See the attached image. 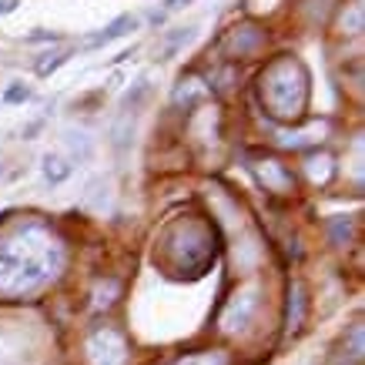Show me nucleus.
<instances>
[{"label":"nucleus","instance_id":"f257e3e1","mask_svg":"<svg viewBox=\"0 0 365 365\" xmlns=\"http://www.w3.org/2000/svg\"><path fill=\"white\" fill-rule=\"evenodd\" d=\"M61 248L44 228H27L0 245V295H27L57 275Z\"/></svg>","mask_w":365,"mask_h":365},{"label":"nucleus","instance_id":"f03ea898","mask_svg":"<svg viewBox=\"0 0 365 365\" xmlns=\"http://www.w3.org/2000/svg\"><path fill=\"white\" fill-rule=\"evenodd\" d=\"M88 355H91V365H124L128 362V345H124V339L118 332L101 329V332L91 335Z\"/></svg>","mask_w":365,"mask_h":365},{"label":"nucleus","instance_id":"7ed1b4c3","mask_svg":"<svg viewBox=\"0 0 365 365\" xmlns=\"http://www.w3.org/2000/svg\"><path fill=\"white\" fill-rule=\"evenodd\" d=\"M134 24H138V21L124 14V17H118V21H114V24H108V27H104V31H101V34H91L88 41H84V47H88V51H98V47L111 44V41H118V37H124V34H128V31H134Z\"/></svg>","mask_w":365,"mask_h":365},{"label":"nucleus","instance_id":"20e7f679","mask_svg":"<svg viewBox=\"0 0 365 365\" xmlns=\"http://www.w3.org/2000/svg\"><path fill=\"white\" fill-rule=\"evenodd\" d=\"M255 312V292H242V295H235V302L228 305V312H225V329H242L245 322L252 319Z\"/></svg>","mask_w":365,"mask_h":365},{"label":"nucleus","instance_id":"39448f33","mask_svg":"<svg viewBox=\"0 0 365 365\" xmlns=\"http://www.w3.org/2000/svg\"><path fill=\"white\" fill-rule=\"evenodd\" d=\"M131 138H134V111H124L111 128V141L118 148V155H124L131 148Z\"/></svg>","mask_w":365,"mask_h":365},{"label":"nucleus","instance_id":"423d86ee","mask_svg":"<svg viewBox=\"0 0 365 365\" xmlns=\"http://www.w3.org/2000/svg\"><path fill=\"white\" fill-rule=\"evenodd\" d=\"M71 161L61 155H44V178L51 181V185H61V181H67L71 178Z\"/></svg>","mask_w":365,"mask_h":365},{"label":"nucleus","instance_id":"0eeeda50","mask_svg":"<svg viewBox=\"0 0 365 365\" xmlns=\"http://www.w3.org/2000/svg\"><path fill=\"white\" fill-rule=\"evenodd\" d=\"M302 319H305V292H302V285H292V292H288V329H299Z\"/></svg>","mask_w":365,"mask_h":365},{"label":"nucleus","instance_id":"6e6552de","mask_svg":"<svg viewBox=\"0 0 365 365\" xmlns=\"http://www.w3.org/2000/svg\"><path fill=\"white\" fill-rule=\"evenodd\" d=\"M67 61H71V51H64V54H44L37 61V78H51L57 67L67 64Z\"/></svg>","mask_w":365,"mask_h":365},{"label":"nucleus","instance_id":"1a4fd4ad","mask_svg":"<svg viewBox=\"0 0 365 365\" xmlns=\"http://www.w3.org/2000/svg\"><path fill=\"white\" fill-rule=\"evenodd\" d=\"M175 365H225V355L222 352H205V355H188Z\"/></svg>","mask_w":365,"mask_h":365},{"label":"nucleus","instance_id":"9d476101","mask_svg":"<svg viewBox=\"0 0 365 365\" xmlns=\"http://www.w3.org/2000/svg\"><path fill=\"white\" fill-rule=\"evenodd\" d=\"M188 41H191V31L171 34V37H168V41H165V47H161V57H165V61H168V57H175V51H178V47H181V44H188Z\"/></svg>","mask_w":365,"mask_h":365},{"label":"nucleus","instance_id":"9b49d317","mask_svg":"<svg viewBox=\"0 0 365 365\" xmlns=\"http://www.w3.org/2000/svg\"><path fill=\"white\" fill-rule=\"evenodd\" d=\"M67 144H71V151L78 158H88L91 155V141H88V134H74V131H67Z\"/></svg>","mask_w":365,"mask_h":365},{"label":"nucleus","instance_id":"f8f14e48","mask_svg":"<svg viewBox=\"0 0 365 365\" xmlns=\"http://www.w3.org/2000/svg\"><path fill=\"white\" fill-rule=\"evenodd\" d=\"M31 98V88H24V84H14L11 91H7V104H21V101Z\"/></svg>","mask_w":365,"mask_h":365},{"label":"nucleus","instance_id":"ddd939ff","mask_svg":"<svg viewBox=\"0 0 365 365\" xmlns=\"http://www.w3.org/2000/svg\"><path fill=\"white\" fill-rule=\"evenodd\" d=\"M17 4H21V0H0V14H14Z\"/></svg>","mask_w":365,"mask_h":365},{"label":"nucleus","instance_id":"4468645a","mask_svg":"<svg viewBox=\"0 0 365 365\" xmlns=\"http://www.w3.org/2000/svg\"><path fill=\"white\" fill-rule=\"evenodd\" d=\"M185 4H188V0H165V7H168V11H181Z\"/></svg>","mask_w":365,"mask_h":365},{"label":"nucleus","instance_id":"2eb2a0df","mask_svg":"<svg viewBox=\"0 0 365 365\" xmlns=\"http://www.w3.org/2000/svg\"><path fill=\"white\" fill-rule=\"evenodd\" d=\"M0 218H4V215H0Z\"/></svg>","mask_w":365,"mask_h":365}]
</instances>
